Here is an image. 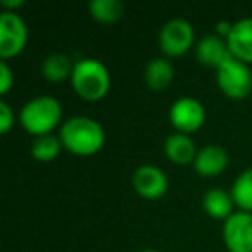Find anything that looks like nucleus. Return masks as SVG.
Returning a JSON list of instances; mask_svg holds the SVG:
<instances>
[{
  "label": "nucleus",
  "mask_w": 252,
  "mask_h": 252,
  "mask_svg": "<svg viewBox=\"0 0 252 252\" xmlns=\"http://www.w3.org/2000/svg\"><path fill=\"white\" fill-rule=\"evenodd\" d=\"M138 252H158V251H154V249H142V251H138Z\"/></svg>",
  "instance_id": "b1692460"
},
{
  "label": "nucleus",
  "mask_w": 252,
  "mask_h": 252,
  "mask_svg": "<svg viewBox=\"0 0 252 252\" xmlns=\"http://www.w3.org/2000/svg\"><path fill=\"white\" fill-rule=\"evenodd\" d=\"M231 30H233V23L230 21H220L216 25V35L223 36V38H228L231 33Z\"/></svg>",
  "instance_id": "5701e85b"
},
{
  "label": "nucleus",
  "mask_w": 252,
  "mask_h": 252,
  "mask_svg": "<svg viewBox=\"0 0 252 252\" xmlns=\"http://www.w3.org/2000/svg\"><path fill=\"white\" fill-rule=\"evenodd\" d=\"M223 242L230 252H252V213L235 211L223 221Z\"/></svg>",
  "instance_id": "6e6552de"
},
{
  "label": "nucleus",
  "mask_w": 252,
  "mask_h": 252,
  "mask_svg": "<svg viewBox=\"0 0 252 252\" xmlns=\"http://www.w3.org/2000/svg\"><path fill=\"white\" fill-rule=\"evenodd\" d=\"M64 149L63 142H61L59 135H42V137H35L32 142V156L36 161L49 162L59 158L61 151Z\"/></svg>",
  "instance_id": "a211bd4d"
},
{
  "label": "nucleus",
  "mask_w": 252,
  "mask_h": 252,
  "mask_svg": "<svg viewBox=\"0 0 252 252\" xmlns=\"http://www.w3.org/2000/svg\"><path fill=\"white\" fill-rule=\"evenodd\" d=\"M202 207L211 218L226 221L235 213V200L231 197V192L214 187V189L206 190V193L202 195Z\"/></svg>",
  "instance_id": "2eb2a0df"
},
{
  "label": "nucleus",
  "mask_w": 252,
  "mask_h": 252,
  "mask_svg": "<svg viewBox=\"0 0 252 252\" xmlns=\"http://www.w3.org/2000/svg\"><path fill=\"white\" fill-rule=\"evenodd\" d=\"M28 26L21 14L2 11L0 14V61H11L25 50L28 43Z\"/></svg>",
  "instance_id": "423d86ee"
},
{
  "label": "nucleus",
  "mask_w": 252,
  "mask_h": 252,
  "mask_svg": "<svg viewBox=\"0 0 252 252\" xmlns=\"http://www.w3.org/2000/svg\"><path fill=\"white\" fill-rule=\"evenodd\" d=\"M195 57L200 64L207 67H213L214 71L221 66L223 63H226L228 59H231L230 47H228L226 38L216 35H206L197 42L195 45Z\"/></svg>",
  "instance_id": "9d476101"
},
{
  "label": "nucleus",
  "mask_w": 252,
  "mask_h": 252,
  "mask_svg": "<svg viewBox=\"0 0 252 252\" xmlns=\"http://www.w3.org/2000/svg\"><path fill=\"white\" fill-rule=\"evenodd\" d=\"M216 83L226 97L244 100L252 94L251 66L231 57L216 69Z\"/></svg>",
  "instance_id": "20e7f679"
},
{
  "label": "nucleus",
  "mask_w": 252,
  "mask_h": 252,
  "mask_svg": "<svg viewBox=\"0 0 252 252\" xmlns=\"http://www.w3.org/2000/svg\"><path fill=\"white\" fill-rule=\"evenodd\" d=\"M90 16L98 23H116L125 14V4L121 0H92L88 4Z\"/></svg>",
  "instance_id": "f3484780"
},
{
  "label": "nucleus",
  "mask_w": 252,
  "mask_h": 252,
  "mask_svg": "<svg viewBox=\"0 0 252 252\" xmlns=\"http://www.w3.org/2000/svg\"><path fill=\"white\" fill-rule=\"evenodd\" d=\"M74 69V63L69 56L63 52H54L43 59L42 63V74L50 83H63L71 80Z\"/></svg>",
  "instance_id": "dca6fc26"
},
{
  "label": "nucleus",
  "mask_w": 252,
  "mask_h": 252,
  "mask_svg": "<svg viewBox=\"0 0 252 252\" xmlns=\"http://www.w3.org/2000/svg\"><path fill=\"white\" fill-rule=\"evenodd\" d=\"M197 152L199 149L195 147V142L190 135L175 131L164 140V156L175 164H193Z\"/></svg>",
  "instance_id": "ddd939ff"
},
{
  "label": "nucleus",
  "mask_w": 252,
  "mask_h": 252,
  "mask_svg": "<svg viewBox=\"0 0 252 252\" xmlns=\"http://www.w3.org/2000/svg\"><path fill=\"white\" fill-rule=\"evenodd\" d=\"M12 87H14V73L7 61H0V94H9Z\"/></svg>",
  "instance_id": "412c9836"
},
{
  "label": "nucleus",
  "mask_w": 252,
  "mask_h": 252,
  "mask_svg": "<svg viewBox=\"0 0 252 252\" xmlns=\"http://www.w3.org/2000/svg\"><path fill=\"white\" fill-rule=\"evenodd\" d=\"M195 30L187 19L175 18L161 26L159 30V49L162 57H182L193 47Z\"/></svg>",
  "instance_id": "39448f33"
},
{
  "label": "nucleus",
  "mask_w": 252,
  "mask_h": 252,
  "mask_svg": "<svg viewBox=\"0 0 252 252\" xmlns=\"http://www.w3.org/2000/svg\"><path fill=\"white\" fill-rule=\"evenodd\" d=\"M19 123L33 137L54 133L57 126H63V105L52 95L33 97L19 111Z\"/></svg>",
  "instance_id": "f03ea898"
},
{
  "label": "nucleus",
  "mask_w": 252,
  "mask_h": 252,
  "mask_svg": "<svg viewBox=\"0 0 252 252\" xmlns=\"http://www.w3.org/2000/svg\"><path fill=\"white\" fill-rule=\"evenodd\" d=\"M228 162H230V156L226 149L211 144L199 149L195 161H193V169L200 176H218L228 168Z\"/></svg>",
  "instance_id": "9b49d317"
},
{
  "label": "nucleus",
  "mask_w": 252,
  "mask_h": 252,
  "mask_svg": "<svg viewBox=\"0 0 252 252\" xmlns=\"http://www.w3.org/2000/svg\"><path fill=\"white\" fill-rule=\"evenodd\" d=\"M169 121L175 131L192 135L199 131L206 123V107L193 97H180L169 107Z\"/></svg>",
  "instance_id": "0eeeda50"
},
{
  "label": "nucleus",
  "mask_w": 252,
  "mask_h": 252,
  "mask_svg": "<svg viewBox=\"0 0 252 252\" xmlns=\"http://www.w3.org/2000/svg\"><path fill=\"white\" fill-rule=\"evenodd\" d=\"M4 11H11V12H18V9H21L25 5V0H2L0 2Z\"/></svg>",
  "instance_id": "4be33fe9"
},
{
  "label": "nucleus",
  "mask_w": 252,
  "mask_h": 252,
  "mask_svg": "<svg viewBox=\"0 0 252 252\" xmlns=\"http://www.w3.org/2000/svg\"><path fill=\"white\" fill-rule=\"evenodd\" d=\"M59 137L67 152L80 158H90L104 147L105 131L97 119L88 116H73L63 123Z\"/></svg>",
  "instance_id": "f257e3e1"
},
{
  "label": "nucleus",
  "mask_w": 252,
  "mask_h": 252,
  "mask_svg": "<svg viewBox=\"0 0 252 252\" xmlns=\"http://www.w3.org/2000/svg\"><path fill=\"white\" fill-rule=\"evenodd\" d=\"M14 123H16L14 109L5 100H2L0 102V133H9L14 128Z\"/></svg>",
  "instance_id": "aec40b11"
},
{
  "label": "nucleus",
  "mask_w": 252,
  "mask_h": 252,
  "mask_svg": "<svg viewBox=\"0 0 252 252\" xmlns=\"http://www.w3.org/2000/svg\"><path fill=\"white\" fill-rule=\"evenodd\" d=\"M73 90L87 102H98L111 90V73L104 63L94 57H83L74 61L73 76H71Z\"/></svg>",
  "instance_id": "7ed1b4c3"
},
{
  "label": "nucleus",
  "mask_w": 252,
  "mask_h": 252,
  "mask_svg": "<svg viewBox=\"0 0 252 252\" xmlns=\"http://www.w3.org/2000/svg\"><path fill=\"white\" fill-rule=\"evenodd\" d=\"M133 190L147 200H158L166 195L169 187L168 175L162 168L156 164H142L133 171L131 176Z\"/></svg>",
  "instance_id": "1a4fd4ad"
},
{
  "label": "nucleus",
  "mask_w": 252,
  "mask_h": 252,
  "mask_svg": "<svg viewBox=\"0 0 252 252\" xmlns=\"http://www.w3.org/2000/svg\"><path fill=\"white\" fill-rule=\"evenodd\" d=\"M175 67L168 57H154L147 63L144 71V80L151 90H166L173 83Z\"/></svg>",
  "instance_id": "4468645a"
},
{
  "label": "nucleus",
  "mask_w": 252,
  "mask_h": 252,
  "mask_svg": "<svg viewBox=\"0 0 252 252\" xmlns=\"http://www.w3.org/2000/svg\"><path fill=\"white\" fill-rule=\"evenodd\" d=\"M230 52L235 59L252 64V18H244L233 23L230 36L226 38Z\"/></svg>",
  "instance_id": "f8f14e48"
},
{
  "label": "nucleus",
  "mask_w": 252,
  "mask_h": 252,
  "mask_svg": "<svg viewBox=\"0 0 252 252\" xmlns=\"http://www.w3.org/2000/svg\"><path fill=\"white\" fill-rule=\"evenodd\" d=\"M230 192L238 209L252 213V168L245 169L237 176Z\"/></svg>",
  "instance_id": "6ab92c4d"
}]
</instances>
